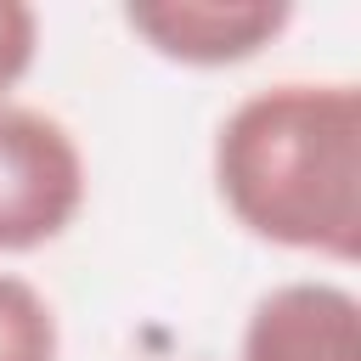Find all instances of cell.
<instances>
[{
    "mask_svg": "<svg viewBox=\"0 0 361 361\" xmlns=\"http://www.w3.org/2000/svg\"><path fill=\"white\" fill-rule=\"evenodd\" d=\"M226 214L293 254L355 265L361 254V85L282 79L248 90L214 130Z\"/></svg>",
    "mask_w": 361,
    "mask_h": 361,
    "instance_id": "cell-1",
    "label": "cell"
},
{
    "mask_svg": "<svg viewBox=\"0 0 361 361\" xmlns=\"http://www.w3.org/2000/svg\"><path fill=\"white\" fill-rule=\"evenodd\" d=\"M90 192L85 152L45 107L0 102V254H34L56 243Z\"/></svg>",
    "mask_w": 361,
    "mask_h": 361,
    "instance_id": "cell-2",
    "label": "cell"
},
{
    "mask_svg": "<svg viewBox=\"0 0 361 361\" xmlns=\"http://www.w3.org/2000/svg\"><path fill=\"white\" fill-rule=\"evenodd\" d=\"M293 23L288 0H130L124 28L180 68H231L259 56Z\"/></svg>",
    "mask_w": 361,
    "mask_h": 361,
    "instance_id": "cell-3",
    "label": "cell"
},
{
    "mask_svg": "<svg viewBox=\"0 0 361 361\" xmlns=\"http://www.w3.org/2000/svg\"><path fill=\"white\" fill-rule=\"evenodd\" d=\"M237 361H361V305L350 288L305 276L254 299Z\"/></svg>",
    "mask_w": 361,
    "mask_h": 361,
    "instance_id": "cell-4",
    "label": "cell"
},
{
    "mask_svg": "<svg viewBox=\"0 0 361 361\" xmlns=\"http://www.w3.org/2000/svg\"><path fill=\"white\" fill-rule=\"evenodd\" d=\"M62 355V327L51 299L17 276L0 271V361H56Z\"/></svg>",
    "mask_w": 361,
    "mask_h": 361,
    "instance_id": "cell-5",
    "label": "cell"
},
{
    "mask_svg": "<svg viewBox=\"0 0 361 361\" xmlns=\"http://www.w3.org/2000/svg\"><path fill=\"white\" fill-rule=\"evenodd\" d=\"M39 56V11L23 0H0V102H11V90L28 79Z\"/></svg>",
    "mask_w": 361,
    "mask_h": 361,
    "instance_id": "cell-6",
    "label": "cell"
}]
</instances>
